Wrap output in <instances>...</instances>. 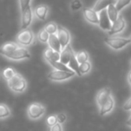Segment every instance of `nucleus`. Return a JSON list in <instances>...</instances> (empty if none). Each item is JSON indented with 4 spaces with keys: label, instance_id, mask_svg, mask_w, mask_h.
<instances>
[{
    "label": "nucleus",
    "instance_id": "f257e3e1",
    "mask_svg": "<svg viewBox=\"0 0 131 131\" xmlns=\"http://www.w3.org/2000/svg\"><path fill=\"white\" fill-rule=\"evenodd\" d=\"M6 82H7L8 87L14 93H24L26 90V88H27V82H26V80L18 73L15 74L11 79H9Z\"/></svg>",
    "mask_w": 131,
    "mask_h": 131
},
{
    "label": "nucleus",
    "instance_id": "f03ea898",
    "mask_svg": "<svg viewBox=\"0 0 131 131\" xmlns=\"http://www.w3.org/2000/svg\"><path fill=\"white\" fill-rule=\"evenodd\" d=\"M34 42V34L30 28L22 30L16 36V43L21 47H28Z\"/></svg>",
    "mask_w": 131,
    "mask_h": 131
},
{
    "label": "nucleus",
    "instance_id": "7ed1b4c3",
    "mask_svg": "<svg viewBox=\"0 0 131 131\" xmlns=\"http://www.w3.org/2000/svg\"><path fill=\"white\" fill-rule=\"evenodd\" d=\"M104 41L109 47L111 49H121L125 48L127 45H128L131 42L129 38H121V37H107L104 39Z\"/></svg>",
    "mask_w": 131,
    "mask_h": 131
},
{
    "label": "nucleus",
    "instance_id": "20e7f679",
    "mask_svg": "<svg viewBox=\"0 0 131 131\" xmlns=\"http://www.w3.org/2000/svg\"><path fill=\"white\" fill-rule=\"evenodd\" d=\"M4 57L6 58L11 60H15V61H19V60H24V59H29L31 58V55L30 51L24 47H21L19 46L16 49L7 54H5Z\"/></svg>",
    "mask_w": 131,
    "mask_h": 131
},
{
    "label": "nucleus",
    "instance_id": "39448f33",
    "mask_svg": "<svg viewBox=\"0 0 131 131\" xmlns=\"http://www.w3.org/2000/svg\"><path fill=\"white\" fill-rule=\"evenodd\" d=\"M45 113V108L39 102L30 104L27 109V114L31 119H38Z\"/></svg>",
    "mask_w": 131,
    "mask_h": 131
},
{
    "label": "nucleus",
    "instance_id": "423d86ee",
    "mask_svg": "<svg viewBox=\"0 0 131 131\" xmlns=\"http://www.w3.org/2000/svg\"><path fill=\"white\" fill-rule=\"evenodd\" d=\"M75 75L74 71H62V70H53L48 75V78L49 80L55 81V82H60V81L67 80Z\"/></svg>",
    "mask_w": 131,
    "mask_h": 131
},
{
    "label": "nucleus",
    "instance_id": "0eeeda50",
    "mask_svg": "<svg viewBox=\"0 0 131 131\" xmlns=\"http://www.w3.org/2000/svg\"><path fill=\"white\" fill-rule=\"evenodd\" d=\"M57 37L60 42L62 49L69 45L70 40H71V35L70 32L62 26H58V31H57Z\"/></svg>",
    "mask_w": 131,
    "mask_h": 131
},
{
    "label": "nucleus",
    "instance_id": "6e6552de",
    "mask_svg": "<svg viewBox=\"0 0 131 131\" xmlns=\"http://www.w3.org/2000/svg\"><path fill=\"white\" fill-rule=\"evenodd\" d=\"M125 28H126V21L124 19L123 15H118V19L112 24L110 31H108V34L109 35L118 34V33L122 32Z\"/></svg>",
    "mask_w": 131,
    "mask_h": 131
},
{
    "label": "nucleus",
    "instance_id": "1a4fd4ad",
    "mask_svg": "<svg viewBox=\"0 0 131 131\" xmlns=\"http://www.w3.org/2000/svg\"><path fill=\"white\" fill-rule=\"evenodd\" d=\"M33 13L31 10V6L28 7L26 10L22 12V16H21V28L22 30L27 29L30 27L32 22Z\"/></svg>",
    "mask_w": 131,
    "mask_h": 131
},
{
    "label": "nucleus",
    "instance_id": "9d476101",
    "mask_svg": "<svg viewBox=\"0 0 131 131\" xmlns=\"http://www.w3.org/2000/svg\"><path fill=\"white\" fill-rule=\"evenodd\" d=\"M83 15L87 22L93 24H99V15L93 8L83 7Z\"/></svg>",
    "mask_w": 131,
    "mask_h": 131
},
{
    "label": "nucleus",
    "instance_id": "9b49d317",
    "mask_svg": "<svg viewBox=\"0 0 131 131\" xmlns=\"http://www.w3.org/2000/svg\"><path fill=\"white\" fill-rule=\"evenodd\" d=\"M99 15V24L98 25L102 28V30H105V31H110V29L111 28L112 24L110 21L109 17H108L107 10L104 9L102 11H101Z\"/></svg>",
    "mask_w": 131,
    "mask_h": 131
},
{
    "label": "nucleus",
    "instance_id": "f8f14e48",
    "mask_svg": "<svg viewBox=\"0 0 131 131\" xmlns=\"http://www.w3.org/2000/svg\"><path fill=\"white\" fill-rule=\"evenodd\" d=\"M75 56V52L72 49L71 46L68 45L66 48H64L61 51H60V60L59 61L61 62L62 64L64 65H67L69 63L70 59H71L73 57Z\"/></svg>",
    "mask_w": 131,
    "mask_h": 131
},
{
    "label": "nucleus",
    "instance_id": "ddd939ff",
    "mask_svg": "<svg viewBox=\"0 0 131 131\" xmlns=\"http://www.w3.org/2000/svg\"><path fill=\"white\" fill-rule=\"evenodd\" d=\"M115 3H116V0H97L93 9L96 13H100L102 10L107 9L109 6L115 5Z\"/></svg>",
    "mask_w": 131,
    "mask_h": 131
},
{
    "label": "nucleus",
    "instance_id": "4468645a",
    "mask_svg": "<svg viewBox=\"0 0 131 131\" xmlns=\"http://www.w3.org/2000/svg\"><path fill=\"white\" fill-rule=\"evenodd\" d=\"M111 96V92L109 88H103V89L101 90L98 93L97 97H96V101H97V103H98L99 107L102 106Z\"/></svg>",
    "mask_w": 131,
    "mask_h": 131
},
{
    "label": "nucleus",
    "instance_id": "2eb2a0df",
    "mask_svg": "<svg viewBox=\"0 0 131 131\" xmlns=\"http://www.w3.org/2000/svg\"><path fill=\"white\" fill-rule=\"evenodd\" d=\"M114 100H113L112 96H111L102 106H100V115L103 116V115L111 112L114 108Z\"/></svg>",
    "mask_w": 131,
    "mask_h": 131
},
{
    "label": "nucleus",
    "instance_id": "dca6fc26",
    "mask_svg": "<svg viewBox=\"0 0 131 131\" xmlns=\"http://www.w3.org/2000/svg\"><path fill=\"white\" fill-rule=\"evenodd\" d=\"M48 44H49V49H53V50L57 51V52H59L62 50L61 45H60V42L58 40V37H57V34H52L49 35V40H48Z\"/></svg>",
    "mask_w": 131,
    "mask_h": 131
},
{
    "label": "nucleus",
    "instance_id": "f3484780",
    "mask_svg": "<svg viewBox=\"0 0 131 131\" xmlns=\"http://www.w3.org/2000/svg\"><path fill=\"white\" fill-rule=\"evenodd\" d=\"M48 12H49V7L45 5H40V6H38L36 8L34 9V15L38 19L41 21L46 20V17H47Z\"/></svg>",
    "mask_w": 131,
    "mask_h": 131
},
{
    "label": "nucleus",
    "instance_id": "a211bd4d",
    "mask_svg": "<svg viewBox=\"0 0 131 131\" xmlns=\"http://www.w3.org/2000/svg\"><path fill=\"white\" fill-rule=\"evenodd\" d=\"M19 47V45L16 42H6L0 47V55L4 56L5 54H7L15 49H16Z\"/></svg>",
    "mask_w": 131,
    "mask_h": 131
},
{
    "label": "nucleus",
    "instance_id": "6ab92c4d",
    "mask_svg": "<svg viewBox=\"0 0 131 131\" xmlns=\"http://www.w3.org/2000/svg\"><path fill=\"white\" fill-rule=\"evenodd\" d=\"M44 58L47 61L51 60V61H59L60 60V53L53 50L51 49H47L44 51Z\"/></svg>",
    "mask_w": 131,
    "mask_h": 131
},
{
    "label": "nucleus",
    "instance_id": "aec40b11",
    "mask_svg": "<svg viewBox=\"0 0 131 131\" xmlns=\"http://www.w3.org/2000/svg\"><path fill=\"white\" fill-rule=\"evenodd\" d=\"M107 14H108V17H109L110 21H111V24L115 22V21L118 19V12L117 11L116 7H115L114 5H111V6H109L107 7Z\"/></svg>",
    "mask_w": 131,
    "mask_h": 131
},
{
    "label": "nucleus",
    "instance_id": "412c9836",
    "mask_svg": "<svg viewBox=\"0 0 131 131\" xmlns=\"http://www.w3.org/2000/svg\"><path fill=\"white\" fill-rule=\"evenodd\" d=\"M49 64H50L53 68H55V70H62V71H72L67 65H64L60 61H51L49 60Z\"/></svg>",
    "mask_w": 131,
    "mask_h": 131
},
{
    "label": "nucleus",
    "instance_id": "4be33fe9",
    "mask_svg": "<svg viewBox=\"0 0 131 131\" xmlns=\"http://www.w3.org/2000/svg\"><path fill=\"white\" fill-rule=\"evenodd\" d=\"M75 59L79 63V65L82 63H84L86 61H89V54L84 50L77 52V54H75Z\"/></svg>",
    "mask_w": 131,
    "mask_h": 131
},
{
    "label": "nucleus",
    "instance_id": "5701e85b",
    "mask_svg": "<svg viewBox=\"0 0 131 131\" xmlns=\"http://www.w3.org/2000/svg\"><path fill=\"white\" fill-rule=\"evenodd\" d=\"M11 115L9 107L5 103H0V119L6 118Z\"/></svg>",
    "mask_w": 131,
    "mask_h": 131
},
{
    "label": "nucleus",
    "instance_id": "b1692460",
    "mask_svg": "<svg viewBox=\"0 0 131 131\" xmlns=\"http://www.w3.org/2000/svg\"><path fill=\"white\" fill-rule=\"evenodd\" d=\"M68 67L72 70V71L75 72L77 75H80V74H79V63L77 62V60L75 59V56L70 59L69 63L68 64Z\"/></svg>",
    "mask_w": 131,
    "mask_h": 131
},
{
    "label": "nucleus",
    "instance_id": "393cba45",
    "mask_svg": "<svg viewBox=\"0 0 131 131\" xmlns=\"http://www.w3.org/2000/svg\"><path fill=\"white\" fill-rule=\"evenodd\" d=\"M91 68H92V65L90 63V61H86L84 63L80 64L79 65V74H80V75L87 74L91 70Z\"/></svg>",
    "mask_w": 131,
    "mask_h": 131
},
{
    "label": "nucleus",
    "instance_id": "a878e982",
    "mask_svg": "<svg viewBox=\"0 0 131 131\" xmlns=\"http://www.w3.org/2000/svg\"><path fill=\"white\" fill-rule=\"evenodd\" d=\"M15 74H16V71H15V70L14 69V68H5V69L3 70V72H2L3 77H4L6 81H8L9 79H11L12 77L15 75Z\"/></svg>",
    "mask_w": 131,
    "mask_h": 131
},
{
    "label": "nucleus",
    "instance_id": "bb28decb",
    "mask_svg": "<svg viewBox=\"0 0 131 131\" xmlns=\"http://www.w3.org/2000/svg\"><path fill=\"white\" fill-rule=\"evenodd\" d=\"M130 3H131V0H117L114 6H115V7H116L117 11L119 12V11H121L124 7L128 6Z\"/></svg>",
    "mask_w": 131,
    "mask_h": 131
},
{
    "label": "nucleus",
    "instance_id": "cd10ccee",
    "mask_svg": "<svg viewBox=\"0 0 131 131\" xmlns=\"http://www.w3.org/2000/svg\"><path fill=\"white\" fill-rule=\"evenodd\" d=\"M44 29L46 30V31H47L49 35L57 34V31H58V25H57L55 23H49V24H48L47 25L45 26Z\"/></svg>",
    "mask_w": 131,
    "mask_h": 131
},
{
    "label": "nucleus",
    "instance_id": "c85d7f7f",
    "mask_svg": "<svg viewBox=\"0 0 131 131\" xmlns=\"http://www.w3.org/2000/svg\"><path fill=\"white\" fill-rule=\"evenodd\" d=\"M49 34L46 31L45 29H42L40 31V32L38 33V40H40V42H48L49 40Z\"/></svg>",
    "mask_w": 131,
    "mask_h": 131
},
{
    "label": "nucleus",
    "instance_id": "c756f323",
    "mask_svg": "<svg viewBox=\"0 0 131 131\" xmlns=\"http://www.w3.org/2000/svg\"><path fill=\"white\" fill-rule=\"evenodd\" d=\"M70 8L72 11H78L83 8V3L81 2V0H73L70 4Z\"/></svg>",
    "mask_w": 131,
    "mask_h": 131
},
{
    "label": "nucleus",
    "instance_id": "7c9ffc66",
    "mask_svg": "<svg viewBox=\"0 0 131 131\" xmlns=\"http://www.w3.org/2000/svg\"><path fill=\"white\" fill-rule=\"evenodd\" d=\"M31 0H19V6H20L21 13L31 6Z\"/></svg>",
    "mask_w": 131,
    "mask_h": 131
},
{
    "label": "nucleus",
    "instance_id": "2f4dec72",
    "mask_svg": "<svg viewBox=\"0 0 131 131\" xmlns=\"http://www.w3.org/2000/svg\"><path fill=\"white\" fill-rule=\"evenodd\" d=\"M58 123V119H57V115H50L47 118V124L49 127H52L55 124Z\"/></svg>",
    "mask_w": 131,
    "mask_h": 131
},
{
    "label": "nucleus",
    "instance_id": "473e14b6",
    "mask_svg": "<svg viewBox=\"0 0 131 131\" xmlns=\"http://www.w3.org/2000/svg\"><path fill=\"white\" fill-rule=\"evenodd\" d=\"M57 119H58V123L62 124L67 120V116L65 113H59L57 115Z\"/></svg>",
    "mask_w": 131,
    "mask_h": 131
},
{
    "label": "nucleus",
    "instance_id": "72a5a7b5",
    "mask_svg": "<svg viewBox=\"0 0 131 131\" xmlns=\"http://www.w3.org/2000/svg\"><path fill=\"white\" fill-rule=\"evenodd\" d=\"M49 131H62V126H61V124H59V123L55 124L54 126L50 127V129H49Z\"/></svg>",
    "mask_w": 131,
    "mask_h": 131
},
{
    "label": "nucleus",
    "instance_id": "f704fd0d",
    "mask_svg": "<svg viewBox=\"0 0 131 131\" xmlns=\"http://www.w3.org/2000/svg\"><path fill=\"white\" fill-rule=\"evenodd\" d=\"M123 109L125 111H130L131 110V98H129L127 102H125V104L123 105Z\"/></svg>",
    "mask_w": 131,
    "mask_h": 131
},
{
    "label": "nucleus",
    "instance_id": "c9c22d12",
    "mask_svg": "<svg viewBox=\"0 0 131 131\" xmlns=\"http://www.w3.org/2000/svg\"><path fill=\"white\" fill-rule=\"evenodd\" d=\"M127 80H128V83L131 84V70L129 71L128 75H127Z\"/></svg>",
    "mask_w": 131,
    "mask_h": 131
},
{
    "label": "nucleus",
    "instance_id": "e433bc0d",
    "mask_svg": "<svg viewBox=\"0 0 131 131\" xmlns=\"http://www.w3.org/2000/svg\"><path fill=\"white\" fill-rule=\"evenodd\" d=\"M126 123H127V126H129V127H131V119H128L127 122H126Z\"/></svg>",
    "mask_w": 131,
    "mask_h": 131
},
{
    "label": "nucleus",
    "instance_id": "4c0bfd02",
    "mask_svg": "<svg viewBox=\"0 0 131 131\" xmlns=\"http://www.w3.org/2000/svg\"><path fill=\"white\" fill-rule=\"evenodd\" d=\"M129 40H131V36H130V37H129Z\"/></svg>",
    "mask_w": 131,
    "mask_h": 131
},
{
    "label": "nucleus",
    "instance_id": "58836bf2",
    "mask_svg": "<svg viewBox=\"0 0 131 131\" xmlns=\"http://www.w3.org/2000/svg\"><path fill=\"white\" fill-rule=\"evenodd\" d=\"M128 119H131V115H130V118H128Z\"/></svg>",
    "mask_w": 131,
    "mask_h": 131
}]
</instances>
